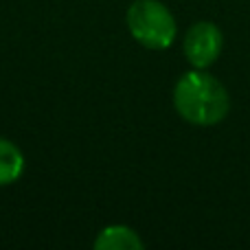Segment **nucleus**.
<instances>
[{"mask_svg":"<svg viewBox=\"0 0 250 250\" xmlns=\"http://www.w3.org/2000/svg\"><path fill=\"white\" fill-rule=\"evenodd\" d=\"M24 171V156L11 141L0 136V187L11 185Z\"/></svg>","mask_w":250,"mask_h":250,"instance_id":"5","label":"nucleus"},{"mask_svg":"<svg viewBox=\"0 0 250 250\" xmlns=\"http://www.w3.org/2000/svg\"><path fill=\"white\" fill-rule=\"evenodd\" d=\"M173 105L187 123L208 127L226 119L230 110V97L224 83L195 68L178 79L173 88Z\"/></svg>","mask_w":250,"mask_h":250,"instance_id":"1","label":"nucleus"},{"mask_svg":"<svg viewBox=\"0 0 250 250\" xmlns=\"http://www.w3.org/2000/svg\"><path fill=\"white\" fill-rule=\"evenodd\" d=\"M127 29L138 44L151 51L169 48L176 40V20L158 0H136L127 9Z\"/></svg>","mask_w":250,"mask_h":250,"instance_id":"2","label":"nucleus"},{"mask_svg":"<svg viewBox=\"0 0 250 250\" xmlns=\"http://www.w3.org/2000/svg\"><path fill=\"white\" fill-rule=\"evenodd\" d=\"M97 250H141L143 242L127 226H108L99 233L95 242Z\"/></svg>","mask_w":250,"mask_h":250,"instance_id":"4","label":"nucleus"},{"mask_svg":"<svg viewBox=\"0 0 250 250\" xmlns=\"http://www.w3.org/2000/svg\"><path fill=\"white\" fill-rule=\"evenodd\" d=\"M222 31L213 22H195L185 35V55L193 68H208L222 53Z\"/></svg>","mask_w":250,"mask_h":250,"instance_id":"3","label":"nucleus"}]
</instances>
